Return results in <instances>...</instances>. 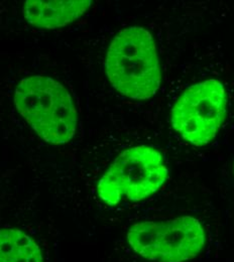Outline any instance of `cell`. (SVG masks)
<instances>
[{"instance_id":"obj_1","label":"cell","mask_w":234,"mask_h":262,"mask_svg":"<svg viewBox=\"0 0 234 262\" xmlns=\"http://www.w3.org/2000/svg\"><path fill=\"white\" fill-rule=\"evenodd\" d=\"M106 75L112 87L134 100L156 95L162 83V70L153 35L140 27L117 33L107 50Z\"/></svg>"},{"instance_id":"obj_2","label":"cell","mask_w":234,"mask_h":262,"mask_svg":"<svg viewBox=\"0 0 234 262\" xmlns=\"http://www.w3.org/2000/svg\"><path fill=\"white\" fill-rule=\"evenodd\" d=\"M19 114L46 142L64 144L75 135L78 115L67 89L56 80L32 76L22 80L14 92Z\"/></svg>"},{"instance_id":"obj_3","label":"cell","mask_w":234,"mask_h":262,"mask_svg":"<svg viewBox=\"0 0 234 262\" xmlns=\"http://www.w3.org/2000/svg\"><path fill=\"white\" fill-rule=\"evenodd\" d=\"M168 169L163 155L147 145L122 151L109 165L97 185V194L108 206L122 199L139 202L157 193L167 182Z\"/></svg>"},{"instance_id":"obj_4","label":"cell","mask_w":234,"mask_h":262,"mask_svg":"<svg viewBox=\"0 0 234 262\" xmlns=\"http://www.w3.org/2000/svg\"><path fill=\"white\" fill-rule=\"evenodd\" d=\"M127 241L134 252L146 260L186 262L202 252L206 235L198 219L182 216L134 224L127 232Z\"/></svg>"},{"instance_id":"obj_5","label":"cell","mask_w":234,"mask_h":262,"mask_svg":"<svg viewBox=\"0 0 234 262\" xmlns=\"http://www.w3.org/2000/svg\"><path fill=\"white\" fill-rule=\"evenodd\" d=\"M227 113V94L215 79L187 88L175 103L172 125L184 140L195 146L208 144L221 128Z\"/></svg>"},{"instance_id":"obj_6","label":"cell","mask_w":234,"mask_h":262,"mask_svg":"<svg viewBox=\"0 0 234 262\" xmlns=\"http://www.w3.org/2000/svg\"><path fill=\"white\" fill-rule=\"evenodd\" d=\"M91 3L90 0H28L25 5V18L37 29H59L80 18L90 8Z\"/></svg>"},{"instance_id":"obj_7","label":"cell","mask_w":234,"mask_h":262,"mask_svg":"<svg viewBox=\"0 0 234 262\" xmlns=\"http://www.w3.org/2000/svg\"><path fill=\"white\" fill-rule=\"evenodd\" d=\"M0 262H44L33 238L18 229L0 230Z\"/></svg>"},{"instance_id":"obj_8","label":"cell","mask_w":234,"mask_h":262,"mask_svg":"<svg viewBox=\"0 0 234 262\" xmlns=\"http://www.w3.org/2000/svg\"><path fill=\"white\" fill-rule=\"evenodd\" d=\"M233 173H234V164H233Z\"/></svg>"}]
</instances>
